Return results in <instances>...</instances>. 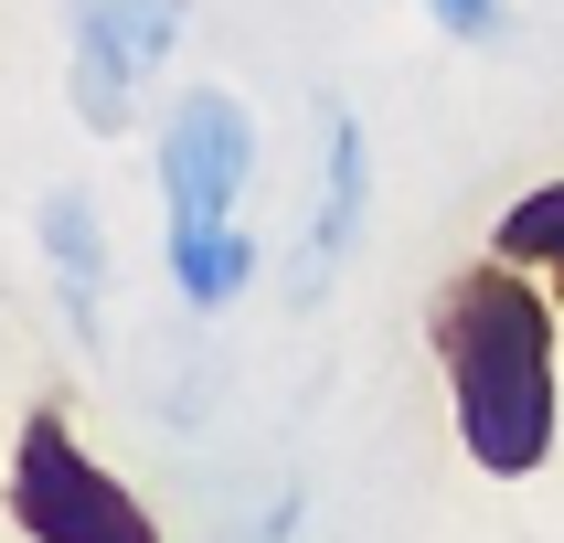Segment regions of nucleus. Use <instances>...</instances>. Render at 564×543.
I'll return each instance as SVG.
<instances>
[{"label": "nucleus", "instance_id": "423d86ee", "mask_svg": "<svg viewBox=\"0 0 564 543\" xmlns=\"http://www.w3.org/2000/svg\"><path fill=\"white\" fill-rule=\"evenodd\" d=\"M43 256H54V287H64V319L107 341V235H96L86 192H43Z\"/></svg>", "mask_w": 564, "mask_h": 543}, {"label": "nucleus", "instance_id": "0eeeda50", "mask_svg": "<svg viewBox=\"0 0 564 543\" xmlns=\"http://www.w3.org/2000/svg\"><path fill=\"white\" fill-rule=\"evenodd\" d=\"M171 287L192 309H235L256 287V235L246 224H171Z\"/></svg>", "mask_w": 564, "mask_h": 543}, {"label": "nucleus", "instance_id": "f257e3e1", "mask_svg": "<svg viewBox=\"0 0 564 543\" xmlns=\"http://www.w3.org/2000/svg\"><path fill=\"white\" fill-rule=\"evenodd\" d=\"M426 341H437V373H447V415H458V447L469 469L490 479H533L554 458V298H543L533 267L511 256H479L437 287L426 309Z\"/></svg>", "mask_w": 564, "mask_h": 543}, {"label": "nucleus", "instance_id": "1a4fd4ad", "mask_svg": "<svg viewBox=\"0 0 564 543\" xmlns=\"http://www.w3.org/2000/svg\"><path fill=\"white\" fill-rule=\"evenodd\" d=\"M426 22L447 43H501V0H426Z\"/></svg>", "mask_w": 564, "mask_h": 543}, {"label": "nucleus", "instance_id": "7ed1b4c3", "mask_svg": "<svg viewBox=\"0 0 564 543\" xmlns=\"http://www.w3.org/2000/svg\"><path fill=\"white\" fill-rule=\"evenodd\" d=\"M246 182H256V118L224 86H192L171 107V128H160V203H171V224H235Z\"/></svg>", "mask_w": 564, "mask_h": 543}, {"label": "nucleus", "instance_id": "f03ea898", "mask_svg": "<svg viewBox=\"0 0 564 543\" xmlns=\"http://www.w3.org/2000/svg\"><path fill=\"white\" fill-rule=\"evenodd\" d=\"M11 522H22V543H160L150 501L86 458L64 405H32L11 437Z\"/></svg>", "mask_w": 564, "mask_h": 543}, {"label": "nucleus", "instance_id": "39448f33", "mask_svg": "<svg viewBox=\"0 0 564 543\" xmlns=\"http://www.w3.org/2000/svg\"><path fill=\"white\" fill-rule=\"evenodd\" d=\"M319 118H330V128H319V214H310V246H299V287H288L299 309L330 287V267H341L351 235H362V203H373V150H362V118H351L341 96H330Z\"/></svg>", "mask_w": 564, "mask_h": 543}, {"label": "nucleus", "instance_id": "20e7f679", "mask_svg": "<svg viewBox=\"0 0 564 543\" xmlns=\"http://www.w3.org/2000/svg\"><path fill=\"white\" fill-rule=\"evenodd\" d=\"M182 43V0H75V118L96 139L128 128V96Z\"/></svg>", "mask_w": 564, "mask_h": 543}, {"label": "nucleus", "instance_id": "6e6552de", "mask_svg": "<svg viewBox=\"0 0 564 543\" xmlns=\"http://www.w3.org/2000/svg\"><path fill=\"white\" fill-rule=\"evenodd\" d=\"M490 256L533 267V278H543V298L564 309V182H533L522 203H501V224H490Z\"/></svg>", "mask_w": 564, "mask_h": 543}]
</instances>
